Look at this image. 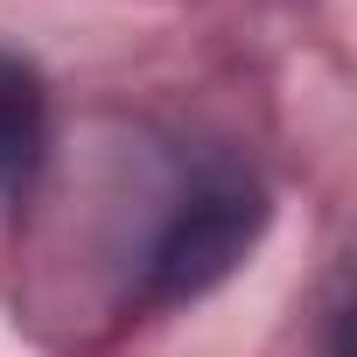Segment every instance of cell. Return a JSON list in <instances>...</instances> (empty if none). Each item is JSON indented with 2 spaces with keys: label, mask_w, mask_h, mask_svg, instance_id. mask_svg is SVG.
<instances>
[{
  "label": "cell",
  "mask_w": 357,
  "mask_h": 357,
  "mask_svg": "<svg viewBox=\"0 0 357 357\" xmlns=\"http://www.w3.org/2000/svg\"><path fill=\"white\" fill-rule=\"evenodd\" d=\"M266 190L238 168H211L175 197L147 259H140V308H183L238 273V259L266 238Z\"/></svg>",
  "instance_id": "6da1fadb"
},
{
  "label": "cell",
  "mask_w": 357,
  "mask_h": 357,
  "mask_svg": "<svg viewBox=\"0 0 357 357\" xmlns=\"http://www.w3.org/2000/svg\"><path fill=\"white\" fill-rule=\"evenodd\" d=\"M50 161V84L29 56L0 50V211H15Z\"/></svg>",
  "instance_id": "7a4b0ae2"
}]
</instances>
